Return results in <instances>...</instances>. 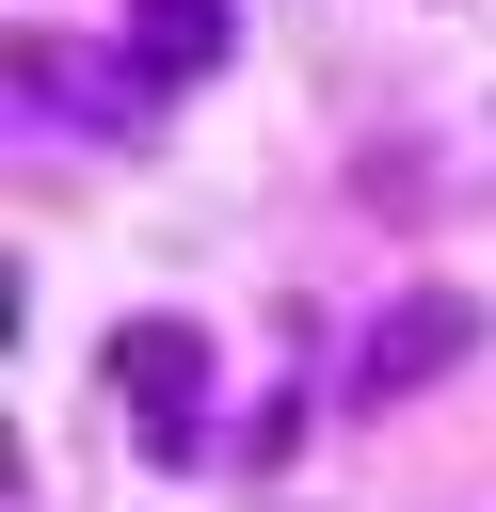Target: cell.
<instances>
[{
    "mask_svg": "<svg viewBox=\"0 0 496 512\" xmlns=\"http://www.w3.org/2000/svg\"><path fill=\"white\" fill-rule=\"evenodd\" d=\"M192 368H208L192 320H128V336H112V400H144L160 448H192Z\"/></svg>",
    "mask_w": 496,
    "mask_h": 512,
    "instance_id": "obj_1",
    "label": "cell"
},
{
    "mask_svg": "<svg viewBox=\"0 0 496 512\" xmlns=\"http://www.w3.org/2000/svg\"><path fill=\"white\" fill-rule=\"evenodd\" d=\"M464 336H480L464 304H416L400 336H368V384H400V368H432V352H464Z\"/></svg>",
    "mask_w": 496,
    "mask_h": 512,
    "instance_id": "obj_2",
    "label": "cell"
}]
</instances>
